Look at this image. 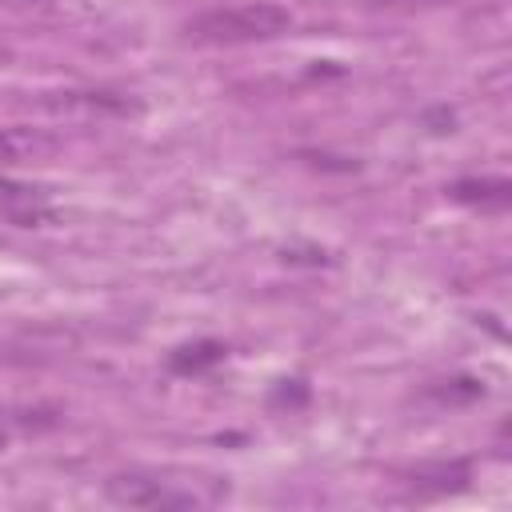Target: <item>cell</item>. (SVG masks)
<instances>
[{"instance_id":"6da1fadb","label":"cell","mask_w":512,"mask_h":512,"mask_svg":"<svg viewBox=\"0 0 512 512\" xmlns=\"http://www.w3.org/2000/svg\"><path fill=\"white\" fill-rule=\"evenodd\" d=\"M104 496L116 508H144V512H172V508H200L228 496L224 480H168L152 472H120L104 480Z\"/></svg>"},{"instance_id":"7a4b0ae2","label":"cell","mask_w":512,"mask_h":512,"mask_svg":"<svg viewBox=\"0 0 512 512\" xmlns=\"http://www.w3.org/2000/svg\"><path fill=\"white\" fill-rule=\"evenodd\" d=\"M292 28V12L280 4H236V8H208L184 24V36L196 44H256L276 40Z\"/></svg>"},{"instance_id":"3957f363","label":"cell","mask_w":512,"mask_h":512,"mask_svg":"<svg viewBox=\"0 0 512 512\" xmlns=\"http://www.w3.org/2000/svg\"><path fill=\"white\" fill-rule=\"evenodd\" d=\"M468 480H472L468 460H424V464H416L400 476L408 500H440V496L464 492Z\"/></svg>"},{"instance_id":"277c9868","label":"cell","mask_w":512,"mask_h":512,"mask_svg":"<svg viewBox=\"0 0 512 512\" xmlns=\"http://www.w3.org/2000/svg\"><path fill=\"white\" fill-rule=\"evenodd\" d=\"M56 152H60V140L48 128H28V124L0 128V160L8 164H44Z\"/></svg>"},{"instance_id":"5b68a950","label":"cell","mask_w":512,"mask_h":512,"mask_svg":"<svg viewBox=\"0 0 512 512\" xmlns=\"http://www.w3.org/2000/svg\"><path fill=\"white\" fill-rule=\"evenodd\" d=\"M448 196L456 204H468V208H480V212H508L512 184L504 176H464L448 188Z\"/></svg>"},{"instance_id":"8992f818","label":"cell","mask_w":512,"mask_h":512,"mask_svg":"<svg viewBox=\"0 0 512 512\" xmlns=\"http://www.w3.org/2000/svg\"><path fill=\"white\" fill-rule=\"evenodd\" d=\"M224 356H228V344L204 336V340H188V344L172 348L168 360H164V368H168L172 376H200V372L224 364Z\"/></svg>"},{"instance_id":"52a82bcc","label":"cell","mask_w":512,"mask_h":512,"mask_svg":"<svg viewBox=\"0 0 512 512\" xmlns=\"http://www.w3.org/2000/svg\"><path fill=\"white\" fill-rule=\"evenodd\" d=\"M48 108H56V112H112V116H128V112H140V100H128L120 92H104V88H88V92H56L48 100Z\"/></svg>"},{"instance_id":"ba28073f","label":"cell","mask_w":512,"mask_h":512,"mask_svg":"<svg viewBox=\"0 0 512 512\" xmlns=\"http://www.w3.org/2000/svg\"><path fill=\"white\" fill-rule=\"evenodd\" d=\"M424 396L436 400V404H444V408H464V404H472V400L484 396V384H480L476 376H452V380H436V384H428Z\"/></svg>"},{"instance_id":"9c48e42d","label":"cell","mask_w":512,"mask_h":512,"mask_svg":"<svg viewBox=\"0 0 512 512\" xmlns=\"http://www.w3.org/2000/svg\"><path fill=\"white\" fill-rule=\"evenodd\" d=\"M308 400H312V384L304 376H284L268 392V408H276V412H300Z\"/></svg>"},{"instance_id":"30bf717a","label":"cell","mask_w":512,"mask_h":512,"mask_svg":"<svg viewBox=\"0 0 512 512\" xmlns=\"http://www.w3.org/2000/svg\"><path fill=\"white\" fill-rule=\"evenodd\" d=\"M0 4H16V8H32V4H48V0H0Z\"/></svg>"},{"instance_id":"8fae6325","label":"cell","mask_w":512,"mask_h":512,"mask_svg":"<svg viewBox=\"0 0 512 512\" xmlns=\"http://www.w3.org/2000/svg\"><path fill=\"white\" fill-rule=\"evenodd\" d=\"M372 4H388V8H396V4H424V0H372Z\"/></svg>"},{"instance_id":"7c38bea8","label":"cell","mask_w":512,"mask_h":512,"mask_svg":"<svg viewBox=\"0 0 512 512\" xmlns=\"http://www.w3.org/2000/svg\"><path fill=\"white\" fill-rule=\"evenodd\" d=\"M4 444H8V428H0V452H4Z\"/></svg>"},{"instance_id":"4fadbf2b","label":"cell","mask_w":512,"mask_h":512,"mask_svg":"<svg viewBox=\"0 0 512 512\" xmlns=\"http://www.w3.org/2000/svg\"><path fill=\"white\" fill-rule=\"evenodd\" d=\"M4 56H8V52H4V44H0V60H4Z\"/></svg>"}]
</instances>
